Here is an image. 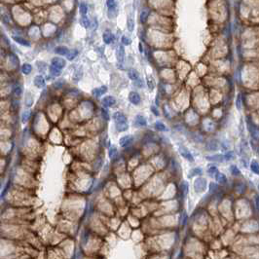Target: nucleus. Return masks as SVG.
<instances>
[{"instance_id":"nucleus-21","label":"nucleus","mask_w":259,"mask_h":259,"mask_svg":"<svg viewBox=\"0 0 259 259\" xmlns=\"http://www.w3.org/2000/svg\"><path fill=\"white\" fill-rule=\"evenodd\" d=\"M250 170L253 172V174H259V166H258V162L256 160H253L252 163H250Z\"/></svg>"},{"instance_id":"nucleus-45","label":"nucleus","mask_w":259,"mask_h":259,"mask_svg":"<svg viewBox=\"0 0 259 259\" xmlns=\"http://www.w3.org/2000/svg\"><path fill=\"white\" fill-rule=\"evenodd\" d=\"M255 203H256V209H258V197H255Z\"/></svg>"},{"instance_id":"nucleus-4","label":"nucleus","mask_w":259,"mask_h":259,"mask_svg":"<svg viewBox=\"0 0 259 259\" xmlns=\"http://www.w3.org/2000/svg\"><path fill=\"white\" fill-rule=\"evenodd\" d=\"M179 153L183 158H185L187 161H190V162H194V157L191 154L190 151L188 150L185 147H179Z\"/></svg>"},{"instance_id":"nucleus-30","label":"nucleus","mask_w":259,"mask_h":259,"mask_svg":"<svg viewBox=\"0 0 259 259\" xmlns=\"http://www.w3.org/2000/svg\"><path fill=\"white\" fill-rule=\"evenodd\" d=\"M79 9H80L81 14L83 15V17H85V16L87 15V12H88V7H87V5H86V3H81L80 6H79Z\"/></svg>"},{"instance_id":"nucleus-10","label":"nucleus","mask_w":259,"mask_h":259,"mask_svg":"<svg viewBox=\"0 0 259 259\" xmlns=\"http://www.w3.org/2000/svg\"><path fill=\"white\" fill-rule=\"evenodd\" d=\"M124 57H125V49H124V46L121 44L118 46V48H117V60H118L119 62H123Z\"/></svg>"},{"instance_id":"nucleus-13","label":"nucleus","mask_w":259,"mask_h":259,"mask_svg":"<svg viewBox=\"0 0 259 259\" xmlns=\"http://www.w3.org/2000/svg\"><path fill=\"white\" fill-rule=\"evenodd\" d=\"M106 91H107V88L105 87V86H101V87H100V88L93 90V95L95 97H100V96H103Z\"/></svg>"},{"instance_id":"nucleus-38","label":"nucleus","mask_w":259,"mask_h":259,"mask_svg":"<svg viewBox=\"0 0 259 259\" xmlns=\"http://www.w3.org/2000/svg\"><path fill=\"white\" fill-rule=\"evenodd\" d=\"M147 84H148V88L150 90H153L155 88V82H154V80H153L152 77L147 78Z\"/></svg>"},{"instance_id":"nucleus-22","label":"nucleus","mask_w":259,"mask_h":259,"mask_svg":"<svg viewBox=\"0 0 259 259\" xmlns=\"http://www.w3.org/2000/svg\"><path fill=\"white\" fill-rule=\"evenodd\" d=\"M128 76L131 80H137L138 79V73L135 69H130L128 71Z\"/></svg>"},{"instance_id":"nucleus-3","label":"nucleus","mask_w":259,"mask_h":259,"mask_svg":"<svg viewBox=\"0 0 259 259\" xmlns=\"http://www.w3.org/2000/svg\"><path fill=\"white\" fill-rule=\"evenodd\" d=\"M51 64L53 66H56V67L62 69L65 66V61L60 57H55L52 58V61H51Z\"/></svg>"},{"instance_id":"nucleus-5","label":"nucleus","mask_w":259,"mask_h":259,"mask_svg":"<svg viewBox=\"0 0 259 259\" xmlns=\"http://www.w3.org/2000/svg\"><path fill=\"white\" fill-rule=\"evenodd\" d=\"M101 103H103L104 107H111L116 103V100L111 96H107L103 97V100H101Z\"/></svg>"},{"instance_id":"nucleus-26","label":"nucleus","mask_w":259,"mask_h":259,"mask_svg":"<svg viewBox=\"0 0 259 259\" xmlns=\"http://www.w3.org/2000/svg\"><path fill=\"white\" fill-rule=\"evenodd\" d=\"M117 153H118V150L115 146H111L110 149H109V152H108V155H109V158L111 159H114L115 157L117 156Z\"/></svg>"},{"instance_id":"nucleus-18","label":"nucleus","mask_w":259,"mask_h":259,"mask_svg":"<svg viewBox=\"0 0 259 259\" xmlns=\"http://www.w3.org/2000/svg\"><path fill=\"white\" fill-rule=\"evenodd\" d=\"M49 70H50L51 75H53V76H60L61 74V69L58 68V67H56V66L51 65Z\"/></svg>"},{"instance_id":"nucleus-20","label":"nucleus","mask_w":259,"mask_h":259,"mask_svg":"<svg viewBox=\"0 0 259 259\" xmlns=\"http://www.w3.org/2000/svg\"><path fill=\"white\" fill-rule=\"evenodd\" d=\"M103 39L105 44H110L113 40V35L110 32H104L103 35Z\"/></svg>"},{"instance_id":"nucleus-28","label":"nucleus","mask_w":259,"mask_h":259,"mask_svg":"<svg viewBox=\"0 0 259 259\" xmlns=\"http://www.w3.org/2000/svg\"><path fill=\"white\" fill-rule=\"evenodd\" d=\"M148 16H149V12L147 10H143L140 13V22H146V19H148Z\"/></svg>"},{"instance_id":"nucleus-31","label":"nucleus","mask_w":259,"mask_h":259,"mask_svg":"<svg viewBox=\"0 0 259 259\" xmlns=\"http://www.w3.org/2000/svg\"><path fill=\"white\" fill-rule=\"evenodd\" d=\"M116 126V130L118 132H125L127 131L129 126H128V123L127 124H119V125H115Z\"/></svg>"},{"instance_id":"nucleus-2","label":"nucleus","mask_w":259,"mask_h":259,"mask_svg":"<svg viewBox=\"0 0 259 259\" xmlns=\"http://www.w3.org/2000/svg\"><path fill=\"white\" fill-rule=\"evenodd\" d=\"M113 120H114L115 125H119V124H127V118L123 113L121 112H115L113 114Z\"/></svg>"},{"instance_id":"nucleus-1","label":"nucleus","mask_w":259,"mask_h":259,"mask_svg":"<svg viewBox=\"0 0 259 259\" xmlns=\"http://www.w3.org/2000/svg\"><path fill=\"white\" fill-rule=\"evenodd\" d=\"M207 180L203 177H200L198 179H196V181L194 182V188L195 191L198 192V193H201L204 192L207 189Z\"/></svg>"},{"instance_id":"nucleus-14","label":"nucleus","mask_w":259,"mask_h":259,"mask_svg":"<svg viewBox=\"0 0 259 259\" xmlns=\"http://www.w3.org/2000/svg\"><path fill=\"white\" fill-rule=\"evenodd\" d=\"M207 159L209 161H213V162H223L224 161V157L221 154H216L213 156H207Z\"/></svg>"},{"instance_id":"nucleus-29","label":"nucleus","mask_w":259,"mask_h":259,"mask_svg":"<svg viewBox=\"0 0 259 259\" xmlns=\"http://www.w3.org/2000/svg\"><path fill=\"white\" fill-rule=\"evenodd\" d=\"M230 171H231V174H232L233 175H240L241 174L240 170H239V168H237V166H235V165L230 166Z\"/></svg>"},{"instance_id":"nucleus-11","label":"nucleus","mask_w":259,"mask_h":259,"mask_svg":"<svg viewBox=\"0 0 259 259\" xmlns=\"http://www.w3.org/2000/svg\"><path fill=\"white\" fill-rule=\"evenodd\" d=\"M135 125H136L137 127H145L147 125V121L143 116L137 115L135 119Z\"/></svg>"},{"instance_id":"nucleus-9","label":"nucleus","mask_w":259,"mask_h":259,"mask_svg":"<svg viewBox=\"0 0 259 259\" xmlns=\"http://www.w3.org/2000/svg\"><path fill=\"white\" fill-rule=\"evenodd\" d=\"M129 100H130V101H131L132 104H135V105L139 104L140 100H140V96L137 93H135V92H131V93H130Z\"/></svg>"},{"instance_id":"nucleus-43","label":"nucleus","mask_w":259,"mask_h":259,"mask_svg":"<svg viewBox=\"0 0 259 259\" xmlns=\"http://www.w3.org/2000/svg\"><path fill=\"white\" fill-rule=\"evenodd\" d=\"M101 113H103V118L105 119V120H109V115H108V113H107V111L105 110V109H101Z\"/></svg>"},{"instance_id":"nucleus-8","label":"nucleus","mask_w":259,"mask_h":259,"mask_svg":"<svg viewBox=\"0 0 259 259\" xmlns=\"http://www.w3.org/2000/svg\"><path fill=\"white\" fill-rule=\"evenodd\" d=\"M12 38H13V40L16 43H18V44H19V45H22V46H25V47L30 46V42L27 41L26 39H25L23 37L19 36V35H13Z\"/></svg>"},{"instance_id":"nucleus-27","label":"nucleus","mask_w":259,"mask_h":259,"mask_svg":"<svg viewBox=\"0 0 259 259\" xmlns=\"http://www.w3.org/2000/svg\"><path fill=\"white\" fill-rule=\"evenodd\" d=\"M77 55H78V51H76V50H72V51H69L68 54L66 55V57H67V60H69V61H73L74 58H75L77 57Z\"/></svg>"},{"instance_id":"nucleus-32","label":"nucleus","mask_w":259,"mask_h":259,"mask_svg":"<svg viewBox=\"0 0 259 259\" xmlns=\"http://www.w3.org/2000/svg\"><path fill=\"white\" fill-rule=\"evenodd\" d=\"M127 26H128V29L132 32L133 28H135V22H133V19L132 18H130L128 19V22H127Z\"/></svg>"},{"instance_id":"nucleus-42","label":"nucleus","mask_w":259,"mask_h":259,"mask_svg":"<svg viewBox=\"0 0 259 259\" xmlns=\"http://www.w3.org/2000/svg\"><path fill=\"white\" fill-rule=\"evenodd\" d=\"M82 23H83V25L85 26V27H89L90 26V25H91V23H90V21H89V19L86 17H83V19H82Z\"/></svg>"},{"instance_id":"nucleus-41","label":"nucleus","mask_w":259,"mask_h":259,"mask_svg":"<svg viewBox=\"0 0 259 259\" xmlns=\"http://www.w3.org/2000/svg\"><path fill=\"white\" fill-rule=\"evenodd\" d=\"M187 218L188 217H187L186 213H185V211H183V213H181V222H180V223H181L182 225H185L186 222H187Z\"/></svg>"},{"instance_id":"nucleus-39","label":"nucleus","mask_w":259,"mask_h":259,"mask_svg":"<svg viewBox=\"0 0 259 259\" xmlns=\"http://www.w3.org/2000/svg\"><path fill=\"white\" fill-rule=\"evenodd\" d=\"M106 4H107V6H108V10L115 9V6H116L115 0H107Z\"/></svg>"},{"instance_id":"nucleus-37","label":"nucleus","mask_w":259,"mask_h":259,"mask_svg":"<svg viewBox=\"0 0 259 259\" xmlns=\"http://www.w3.org/2000/svg\"><path fill=\"white\" fill-rule=\"evenodd\" d=\"M224 161H229V160H232L234 158V152L233 151H228L227 153H225L224 155Z\"/></svg>"},{"instance_id":"nucleus-12","label":"nucleus","mask_w":259,"mask_h":259,"mask_svg":"<svg viewBox=\"0 0 259 259\" xmlns=\"http://www.w3.org/2000/svg\"><path fill=\"white\" fill-rule=\"evenodd\" d=\"M215 179H216V181L219 184H221V185H224L227 182V177L225 176V174H221V172H218V171L215 174Z\"/></svg>"},{"instance_id":"nucleus-17","label":"nucleus","mask_w":259,"mask_h":259,"mask_svg":"<svg viewBox=\"0 0 259 259\" xmlns=\"http://www.w3.org/2000/svg\"><path fill=\"white\" fill-rule=\"evenodd\" d=\"M69 50L66 48V47H58V48L55 49V53L61 55V56H66L68 54Z\"/></svg>"},{"instance_id":"nucleus-46","label":"nucleus","mask_w":259,"mask_h":259,"mask_svg":"<svg viewBox=\"0 0 259 259\" xmlns=\"http://www.w3.org/2000/svg\"><path fill=\"white\" fill-rule=\"evenodd\" d=\"M2 17V8H1V6H0V18Z\"/></svg>"},{"instance_id":"nucleus-24","label":"nucleus","mask_w":259,"mask_h":259,"mask_svg":"<svg viewBox=\"0 0 259 259\" xmlns=\"http://www.w3.org/2000/svg\"><path fill=\"white\" fill-rule=\"evenodd\" d=\"M207 172L213 176V174H215L217 172V167L213 164H210L209 167H207Z\"/></svg>"},{"instance_id":"nucleus-33","label":"nucleus","mask_w":259,"mask_h":259,"mask_svg":"<svg viewBox=\"0 0 259 259\" xmlns=\"http://www.w3.org/2000/svg\"><path fill=\"white\" fill-rule=\"evenodd\" d=\"M180 189L183 195H186L188 193V183L186 181H182V183L180 184Z\"/></svg>"},{"instance_id":"nucleus-40","label":"nucleus","mask_w":259,"mask_h":259,"mask_svg":"<svg viewBox=\"0 0 259 259\" xmlns=\"http://www.w3.org/2000/svg\"><path fill=\"white\" fill-rule=\"evenodd\" d=\"M121 40H122V44H124V45H130L132 43L131 39L127 36H125V35H123L122 38H121Z\"/></svg>"},{"instance_id":"nucleus-25","label":"nucleus","mask_w":259,"mask_h":259,"mask_svg":"<svg viewBox=\"0 0 259 259\" xmlns=\"http://www.w3.org/2000/svg\"><path fill=\"white\" fill-rule=\"evenodd\" d=\"M155 128L158 130V131H160V132L168 131V128L165 126V124H163L162 122H159V121H157V122L155 123Z\"/></svg>"},{"instance_id":"nucleus-19","label":"nucleus","mask_w":259,"mask_h":259,"mask_svg":"<svg viewBox=\"0 0 259 259\" xmlns=\"http://www.w3.org/2000/svg\"><path fill=\"white\" fill-rule=\"evenodd\" d=\"M202 174H203V170L201 168H192L190 171L188 177L191 178V177H193L194 175H201Z\"/></svg>"},{"instance_id":"nucleus-15","label":"nucleus","mask_w":259,"mask_h":259,"mask_svg":"<svg viewBox=\"0 0 259 259\" xmlns=\"http://www.w3.org/2000/svg\"><path fill=\"white\" fill-rule=\"evenodd\" d=\"M21 71L22 74H25V75H28V74H30L31 71H32V66L29 64H23L21 67Z\"/></svg>"},{"instance_id":"nucleus-16","label":"nucleus","mask_w":259,"mask_h":259,"mask_svg":"<svg viewBox=\"0 0 259 259\" xmlns=\"http://www.w3.org/2000/svg\"><path fill=\"white\" fill-rule=\"evenodd\" d=\"M207 148L209 149L210 151H215V150H217V149L219 148V145H218V143L215 140H210V141L207 142Z\"/></svg>"},{"instance_id":"nucleus-36","label":"nucleus","mask_w":259,"mask_h":259,"mask_svg":"<svg viewBox=\"0 0 259 259\" xmlns=\"http://www.w3.org/2000/svg\"><path fill=\"white\" fill-rule=\"evenodd\" d=\"M236 106L239 110L242 109V95L241 94H238L237 99H236Z\"/></svg>"},{"instance_id":"nucleus-34","label":"nucleus","mask_w":259,"mask_h":259,"mask_svg":"<svg viewBox=\"0 0 259 259\" xmlns=\"http://www.w3.org/2000/svg\"><path fill=\"white\" fill-rule=\"evenodd\" d=\"M22 94V86L17 85V86L15 87V89H14V95H15L16 97H21Z\"/></svg>"},{"instance_id":"nucleus-23","label":"nucleus","mask_w":259,"mask_h":259,"mask_svg":"<svg viewBox=\"0 0 259 259\" xmlns=\"http://www.w3.org/2000/svg\"><path fill=\"white\" fill-rule=\"evenodd\" d=\"M30 115H31V113H30L29 110H25V111H23V112H22V122L23 124H25V123L27 122V121L29 120Z\"/></svg>"},{"instance_id":"nucleus-6","label":"nucleus","mask_w":259,"mask_h":259,"mask_svg":"<svg viewBox=\"0 0 259 259\" xmlns=\"http://www.w3.org/2000/svg\"><path fill=\"white\" fill-rule=\"evenodd\" d=\"M33 83L38 89H43V88H45V86H46V81H45L44 77H43L42 75L35 76L34 80H33Z\"/></svg>"},{"instance_id":"nucleus-35","label":"nucleus","mask_w":259,"mask_h":259,"mask_svg":"<svg viewBox=\"0 0 259 259\" xmlns=\"http://www.w3.org/2000/svg\"><path fill=\"white\" fill-rule=\"evenodd\" d=\"M32 103H33V99L28 94V95H26V97H25V105L27 107H30L31 105H32Z\"/></svg>"},{"instance_id":"nucleus-44","label":"nucleus","mask_w":259,"mask_h":259,"mask_svg":"<svg viewBox=\"0 0 259 259\" xmlns=\"http://www.w3.org/2000/svg\"><path fill=\"white\" fill-rule=\"evenodd\" d=\"M151 111L154 113L156 116H159V111H158V109H157L155 106H151Z\"/></svg>"},{"instance_id":"nucleus-7","label":"nucleus","mask_w":259,"mask_h":259,"mask_svg":"<svg viewBox=\"0 0 259 259\" xmlns=\"http://www.w3.org/2000/svg\"><path fill=\"white\" fill-rule=\"evenodd\" d=\"M133 141V137L132 135H125L121 137L119 140V144L121 147H127Z\"/></svg>"}]
</instances>
